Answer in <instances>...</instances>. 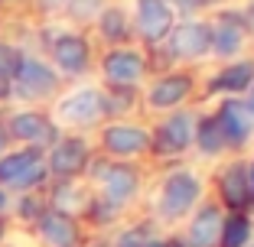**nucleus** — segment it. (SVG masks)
<instances>
[{"instance_id":"obj_9","label":"nucleus","mask_w":254,"mask_h":247,"mask_svg":"<svg viewBox=\"0 0 254 247\" xmlns=\"http://www.w3.org/2000/svg\"><path fill=\"white\" fill-rule=\"evenodd\" d=\"M147 68H150L147 59H143L140 52H134V49H127V46L111 49V52L105 55V62H101V72H105V78L114 88H134L143 78Z\"/></svg>"},{"instance_id":"obj_24","label":"nucleus","mask_w":254,"mask_h":247,"mask_svg":"<svg viewBox=\"0 0 254 247\" xmlns=\"http://www.w3.org/2000/svg\"><path fill=\"white\" fill-rule=\"evenodd\" d=\"M153 241H157V234H153L150 225H134V228H127V231L121 234L114 247H147V244H153Z\"/></svg>"},{"instance_id":"obj_33","label":"nucleus","mask_w":254,"mask_h":247,"mask_svg":"<svg viewBox=\"0 0 254 247\" xmlns=\"http://www.w3.org/2000/svg\"><path fill=\"white\" fill-rule=\"evenodd\" d=\"M248 182H251V195H254V159L248 163Z\"/></svg>"},{"instance_id":"obj_35","label":"nucleus","mask_w":254,"mask_h":247,"mask_svg":"<svg viewBox=\"0 0 254 247\" xmlns=\"http://www.w3.org/2000/svg\"><path fill=\"white\" fill-rule=\"evenodd\" d=\"M3 147H7V130L0 127V153H3Z\"/></svg>"},{"instance_id":"obj_2","label":"nucleus","mask_w":254,"mask_h":247,"mask_svg":"<svg viewBox=\"0 0 254 247\" xmlns=\"http://www.w3.org/2000/svg\"><path fill=\"white\" fill-rule=\"evenodd\" d=\"M46 176H49V169H46V163H43V150H39V147L0 156V186L33 189V186H39V182H46Z\"/></svg>"},{"instance_id":"obj_13","label":"nucleus","mask_w":254,"mask_h":247,"mask_svg":"<svg viewBox=\"0 0 254 247\" xmlns=\"http://www.w3.org/2000/svg\"><path fill=\"white\" fill-rule=\"evenodd\" d=\"M101 147H105L111 156H140V153L150 150V134L137 124H111L101 134Z\"/></svg>"},{"instance_id":"obj_8","label":"nucleus","mask_w":254,"mask_h":247,"mask_svg":"<svg viewBox=\"0 0 254 247\" xmlns=\"http://www.w3.org/2000/svg\"><path fill=\"white\" fill-rule=\"evenodd\" d=\"M10 85H13V91L20 98H49L59 88V75H56V68H49L46 62L23 55V62H20V68H16V75H13Z\"/></svg>"},{"instance_id":"obj_25","label":"nucleus","mask_w":254,"mask_h":247,"mask_svg":"<svg viewBox=\"0 0 254 247\" xmlns=\"http://www.w3.org/2000/svg\"><path fill=\"white\" fill-rule=\"evenodd\" d=\"M20 62H23V55L16 52L10 43H0V78H7V82H13V75H16V68H20Z\"/></svg>"},{"instance_id":"obj_27","label":"nucleus","mask_w":254,"mask_h":247,"mask_svg":"<svg viewBox=\"0 0 254 247\" xmlns=\"http://www.w3.org/2000/svg\"><path fill=\"white\" fill-rule=\"evenodd\" d=\"M68 10H72L78 20H88L91 13H101V3H98V0H68Z\"/></svg>"},{"instance_id":"obj_37","label":"nucleus","mask_w":254,"mask_h":247,"mask_svg":"<svg viewBox=\"0 0 254 247\" xmlns=\"http://www.w3.org/2000/svg\"><path fill=\"white\" fill-rule=\"evenodd\" d=\"M0 241H3V221H0Z\"/></svg>"},{"instance_id":"obj_12","label":"nucleus","mask_w":254,"mask_h":247,"mask_svg":"<svg viewBox=\"0 0 254 247\" xmlns=\"http://www.w3.org/2000/svg\"><path fill=\"white\" fill-rule=\"evenodd\" d=\"M85 166H88V143L82 137H65V140H56L46 169L59 179H75L78 172H85Z\"/></svg>"},{"instance_id":"obj_22","label":"nucleus","mask_w":254,"mask_h":247,"mask_svg":"<svg viewBox=\"0 0 254 247\" xmlns=\"http://www.w3.org/2000/svg\"><path fill=\"white\" fill-rule=\"evenodd\" d=\"M192 140H195V147H199L202 156H218L222 150H228V147H225L222 130H218L215 114H212V117H195V134H192Z\"/></svg>"},{"instance_id":"obj_16","label":"nucleus","mask_w":254,"mask_h":247,"mask_svg":"<svg viewBox=\"0 0 254 247\" xmlns=\"http://www.w3.org/2000/svg\"><path fill=\"white\" fill-rule=\"evenodd\" d=\"M218 198L228 211H245L254 202L251 182H248V163L225 166V172L218 176Z\"/></svg>"},{"instance_id":"obj_11","label":"nucleus","mask_w":254,"mask_h":247,"mask_svg":"<svg viewBox=\"0 0 254 247\" xmlns=\"http://www.w3.org/2000/svg\"><path fill=\"white\" fill-rule=\"evenodd\" d=\"M36 228H39V238L49 247H82L78 221L62 208H46L43 215L36 218Z\"/></svg>"},{"instance_id":"obj_1","label":"nucleus","mask_w":254,"mask_h":247,"mask_svg":"<svg viewBox=\"0 0 254 247\" xmlns=\"http://www.w3.org/2000/svg\"><path fill=\"white\" fill-rule=\"evenodd\" d=\"M202 198V179L189 169H173L166 172V179L160 182L157 192V215L163 221H180L199 205Z\"/></svg>"},{"instance_id":"obj_7","label":"nucleus","mask_w":254,"mask_h":247,"mask_svg":"<svg viewBox=\"0 0 254 247\" xmlns=\"http://www.w3.org/2000/svg\"><path fill=\"white\" fill-rule=\"evenodd\" d=\"M215 120H218V130H222L228 150H238V147H245L254 137V114L248 111V104L238 101V98L222 101V107L215 111Z\"/></svg>"},{"instance_id":"obj_19","label":"nucleus","mask_w":254,"mask_h":247,"mask_svg":"<svg viewBox=\"0 0 254 247\" xmlns=\"http://www.w3.org/2000/svg\"><path fill=\"white\" fill-rule=\"evenodd\" d=\"M7 134L13 140H23V143H36V147H46V143H56L59 140V130L49 117L36 111H23V114H13L10 117V127Z\"/></svg>"},{"instance_id":"obj_14","label":"nucleus","mask_w":254,"mask_h":247,"mask_svg":"<svg viewBox=\"0 0 254 247\" xmlns=\"http://www.w3.org/2000/svg\"><path fill=\"white\" fill-rule=\"evenodd\" d=\"M248 43V23L245 13H222L218 23L212 26V52L218 59H232L245 49Z\"/></svg>"},{"instance_id":"obj_15","label":"nucleus","mask_w":254,"mask_h":247,"mask_svg":"<svg viewBox=\"0 0 254 247\" xmlns=\"http://www.w3.org/2000/svg\"><path fill=\"white\" fill-rule=\"evenodd\" d=\"M189 95H192V78L183 75V72H166V75H160L157 82L150 85L147 104L153 107V111H173V107H180Z\"/></svg>"},{"instance_id":"obj_10","label":"nucleus","mask_w":254,"mask_h":247,"mask_svg":"<svg viewBox=\"0 0 254 247\" xmlns=\"http://www.w3.org/2000/svg\"><path fill=\"white\" fill-rule=\"evenodd\" d=\"M98 182H101V192H105V198L101 202L114 205V208H121L124 202H130L137 195V186H140V176H137L134 166H98Z\"/></svg>"},{"instance_id":"obj_6","label":"nucleus","mask_w":254,"mask_h":247,"mask_svg":"<svg viewBox=\"0 0 254 247\" xmlns=\"http://www.w3.org/2000/svg\"><path fill=\"white\" fill-rule=\"evenodd\" d=\"M134 13H137L134 16L137 33H140L143 43L153 46V49H157V46L170 36L173 23H176V13L170 10V3H166V0H137Z\"/></svg>"},{"instance_id":"obj_3","label":"nucleus","mask_w":254,"mask_h":247,"mask_svg":"<svg viewBox=\"0 0 254 247\" xmlns=\"http://www.w3.org/2000/svg\"><path fill=\"white\" fill-rule=\"evenodd\" d=\"M160 46H166L170 59H205L212 52V26L205 20H186L173 26Z\"/></svg>"},{"instance_id":"obj_23","label":"nucleus","mask_w":254,"mask_h":247,"mask_svg":"<svg viewBox=\"0 0 254 247\" xmlns=\"http://www.w3.org/2000/svg\"><path fill=\"white\" fill-rule=\"evenodd\" d=\"M98 30H101V36L108 43H127L130 39V20H127L124 10L108 7V10L98 13Z\"/></svg>"},{"instance_id":"obj_17","label":"nucleus","mask_w":254,"mask_h":247,"mask_svg":"<svg viewBox=\"0 0 254 247\" xmlns=\"http://www.w3.org/2000/svg\"><path fill=\"white\" fill-rule=\"evenodd\" d=\"M222 221H225V211L222 205H202L195 208L192 221L186 228V238L183 244L186 247H218V234H222Z\"/></svg>"},{"instance_id":"obj_34","label":"nucleus","mask_w":254,"mask_h":247,"mask_svg":"<svg viewBox=\"0 0 254 247\" xmlns=\"http://www.w3.org/2000/svg\"><path fill=\"white\" fill-rule=\"evenodd\" d=\"M7 211V195H3V189H0V215Z\"/></svg>"},{"instance_id":"obj_5","label":"nucleus","mask_w":254,"mask_h":247,"mask_svg":"<svg viewBox=\"0 0 254 247\" xmlns=\"http://www.w3.org/2000/svg\"><path fill=\"white\" fill-rule=\"evenodd\" d=\"M192 134H195V114L173 111L157 127V134H150V150H157L160 156H180L192 147Z\"/></svg>"},{"instance_id":"obj_31","label":"nucleus","mask_w":254,"mask_h":247,"mask_svg":"<svg viewBox=\"0 0 254 247\" xmlns=\"http://www.w3.org/2000/svg\"><path fill=\"white\" fill-rule=\"evenodd\" d=\"M245 23H248V30H254V0L248 3V10H245Z\"/></svg>"},{"instance_id":"obj_36","label":"nucleus","mask_w":254,"mask_h":247,"mask_svg":"<svg viewBox=\"0 0 254 247\" xmlns=\"http://www.w3.org/2000/svg\"><path fill=\"white\" fill-rule=\"evenodd\" d=\"M160 244H163V241H160V238H157V241H153V244H147V247H160Z\"/></svg>"},{"instance_id":"obj_18","label":"nucleus","mask_w":254,"mask_h":247,"mask_svg":"<svg viewBox=\"0 0 254 247\" xmlns=\"http://www.w3.org/2000/svg\"><path fill=\"white\" fill-rule=\"evenodd\" d=\"M53 59L65 75H85L91 65V49L85 43V36L78 33H62L53 43Z\"/></svg>"},{"instance_id":"obj_30","label":"nucleus","mask_w":254,"mask_h":247,"mask_svg":"<svg viewBox=\"0 0 254 247\" xmlns=\"http://www.w3.org/2000/svg\"><path fill=\"white\" fill-rule=\"evenodd\" d=\"M68 0H39V7L43 10H56V7H65Z\"/></svg>"},{"instance_id":"obj_29","label":"nucleus","mask_w":254,"mask_h":247,"mask_svg":"<svg viewBox=\"0 0 254 247\" xmlns=\"http://www.w3.org/2000/svg\"><path fill=\"white\" fill-rule=\"evenodd\" d=\"M7 98H13V85L7 78H0V101H7Z\"/></svg>"},{"instance_id":"obj_32","label":"nucleus","mask_w":254,"mask_h":247,"mask_svg":"<svg viewBox=\"0 0 254 247\" xmlns=\"http://www.w3.org/2000/svg\"><path fill=\"white\" fill-rule=\"evenodd\" d=\"M245 104H248V111L254 114V82H251V88H248V101H245Z\"/></svg>"},{"instance_id":"obj_28","label":"nucleus","mask_w":254,"mask_h":247,"mask_svg":"<svg viewBox=\"0 0 254 247\" xmlns=\"http://www.w3.org/2000/svg\"><path fill=\"white\" fill-rule=\"evenodd\" d=\"M43 211H46V208L36 202V198H33V195H26V198L20 202V215H23V218H39Z\"/></svg>"},{"instance_id":"obj_20","label":"nucleus","mask_w":254,"mask_h":247,"mask_svg":"<svg viewBox=\"0 0 254 247\" xmlns=\"http://www.w3.org/2000/svg\"><path fill=\"white\" fill-rule=\"evenodd\" d=\"M254 82V59H241L232 62L228 68H222L215 78H212V91H222V95H245Z\"/></svg>"},{"instance_id":"obj_4","label":"nucleus","mask_w":254,"mask_h":247,"mask_svg":"<svg viewBox=\"0 0 254 247\" xmlns=\"http://www.w3.org/2000/svg\"><path fill=\"white\" fill-rule=\"evenodd\" d=\"M56 117L62 124H72V127H91V124L108 117V101L98 88H78L59 101Z\"/></svg>"},{"instance_id":"obj_21","label":"nucleus","mask_w":254,"mask_h":247,"mask_svg":"<svg viewBox=\"0 0 254 247\" xmlns=\"http://www.w3.org/2000/svg\"><path fill=\"white\" fill-rule=\"evenodd\" d=\"M254 234V221L248 211H228L222 221V234H218V247H248Z\"/></svg>"},{"instance_id":"obj_26","label":"nucleus","mask_w":254,"mask_h":247,"mask_svg":"<svg viewBox=\"0 0 254 247\" xmlns=\"http://www.w3.org/2000/svg\"><path fill=\"white\" fill-rule=\"evenodd\" d=\"M166 3H170V10H173V13L189 16V13H199L202 7H209L212 0H166Z\"/></svg>"},{"instance_id":"obj_38","label":"nucleus","mask_w":254,"mask_h":247,"mask_svg":"<svg viewBox=\"0 0 254 247\" xmlns=\"http://www.w3.org/2000/svg\"><path fill=\"white\" fill-rule=\"evenodd\" d=\"M248 247H254V244H248Z\"/></svg>"}]
</instances>
